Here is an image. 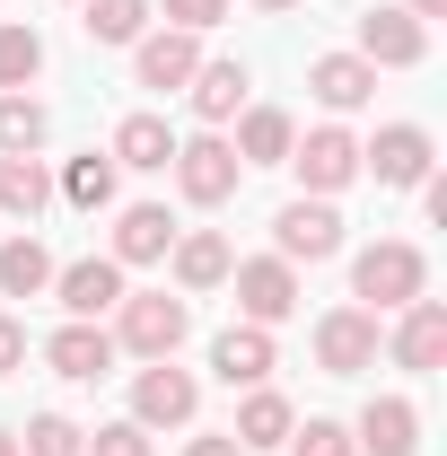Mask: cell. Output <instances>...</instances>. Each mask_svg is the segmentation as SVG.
Returning a JSON list of instances; mask_svg holds the SVG:
<instances>
[{
  "label": "cell",
  "mask_w": 447,
  "mask_h": 456,
  "mask_svg": "<svg viewBox=\"0 0 447 456\" xmlns=\"http://www.w3.org/2000/svg\"><path fill=\"white\" fill-rule=\"evenodd\" d=\"M184 334H193V307L167 298V289H123V298H114V351H132V360H175Z\"/></svg>",
  "instance_id": "6da1fadb"
},
{
  "label": "cell",
  "mask_w": 447,
  "mask_h": 456,
  "mask_svg": "<svg viewBox=\"0 0 447 456\" xmlns=\"http://www.w3.org/2000/svg\"><path fill=\"white\" fill-rule=\"evenodd\" d=\"M351 289H360V307H369V316H394V307L430 298V264H421V246H403V237H378V246L351 264Z\"/></svg>",
  "instance_id": "7a4b0ae2"
},
{
  "label": "cell",
  "mask_w": 447,
  "mask_h": 456,
  "mask_svg": "<svg viewBox=\"0 0 447 456\" xmlns=\"http://www.w3.org/2000/svg\"><path fill=\"white\" fill-rule=\"evenodd\" d=\"M167 167H175V184H184V202H193V211H220L228 193H237V175H246V167H237V150H228L220 132H193V141H175Z\"/></svg>",
  "instance_id": "3957f363"
},
{
  "label": "cell",
  "mask_w": 447,
  "mask_h": 456,
  "mask_svg": "<svg viewBox=\"0 0 447 456\" xmlns=\"http://www.w3.org/2000/svg\"><path fill=\"white\" fill-rule=\"evenodd\" d=\"M202 412V387H193V369H175V360H150L141 378H132V421L141 430H184Z\"/></svg>",
  "instance_id": "277c9868"
},
{
  "label": "cell",
  "mask_w": 447,
  "mask_h": 456,
  "mask_svg": "<svg viewBox=\"0 0 447 456\" xmlns=\"http://www.w3.org/2000/svg\"><path fill=\"white\" fill-rule=\"evenodd\" d=\"M289 167H298V184H307L316 202H334L342 184L360 175V141H351L342 123H316L307 141H289Z\"/></svg>",
  "instance_id": "5b68a950"
},
{
  "label": "cell",
  "mask_w": 447,
  "mask_h": 456,
  "mask_svg": "<svg viewBox=\"0 0 447 456\" xmlns=\"http://www.w3.org/2000/svg\"><path fill=\"white\" fill-rule=\"evenodd\" d=\"M228 281H237V307H246V325H264V334H272L280 316H298V264H280V255L228 264Z\"/></svg>",
  "instance_id": "8992f818"
},
{
  "label": "cell",
  "mask_w": 447,
  "mask_h": 456,
  "mask_svg": "<svg viewBox=\"0 0 447 456\" xmlns=\"http://www.w3.org/2000/svg\"><path fill=\"white\" fill-rule=\"evenodd\" d=\"M272 246H280V264H325V255H342V211L316 202V193H298L272 220Z\"/></svg>",
  "instance_id": "52a82bcc"
},
{
  "label": "cell",
  "mask_w": 447,
  "mask_h": 456,
  "mask_svg": "<svg viewBox=\"0 0 447 456\" xmlns=\"http://www.w3.org/2000/svg\"><path fill=\"white\" fill-rule=\"evenodd\" d=\"M430 159H439V150H430V132H421V123H386V132L360 150V167L378 175L386 193H412V184L430 175Z\"/></svg>",
  "instance_id": "ba28073f"
},
{
  "label": "cell",
  "mask_w": 447,
  "mask_h": 456,
  "mask_svg": "<svg viewBox=\"0 0 447 456\" xmlns=\"http://www.w3.org/2000/svg\"><path fill=\"white\" fill-rule=\"evenodd\" d=\"M316 360H325V378H360V369H378V316H369V307H334V316H316Z\"/></svg>",
  "instance_id": "9c48e42d"
},
{
  "label": "cell",
  "mask_w": 447,
  "mask_h": 456,
  "mask_svg": "<svg viewBox=\"0 0 447 456\" xmlns=\"http://www.w3.org/2000/svg\"><path fill=\"white\" fill-rule=\"evenodd\" d=\"M421 53H430V27H421L412 9H369V18H360V61H369V70H412Z\"/></svg>",
  "instance_id": "30bf717a"
},
{
  "label": "cell",
  "mask_w": 447,
  "mask_h": 456,
  "mask_svg": "<svg viewBox=\"0 0 447 456\" xmlns=\"http://www.w3.org/2000/svg\"><path fill=\"white\" fill-rule=\"evenodd\" d=\"M53 298H61V316H106L114 298H123V264L114 255H79V264H53Z\"/></svg>",
  "instance_id": "8fae6325"
},
{
  "label": "cell",
  "mask_w": 447,
  "mask_h": 456,
  "mask_svg": "<svg viewBox=\"0 0 447 456\" xmlns=\"http://www.w3.org/2000/svg\"><path fill=\"white\" fill-rule=\"evenodd\" d=\"M132 70H141V88L175 97V88L202 70V36H184V27H158V36H141V45H132Z\"/></svg>",
  "instance_id": "7c38bea8"
},
{
  "label": "cell",
  "mask_w": 447,
  "mask_h": 456,
  "mask_svg": "<svg viewBox=\"0 0 447 456\" xmlns=\"http://www.w3.org/2000/svg\"><path fill=\"white\" fill-rule=\"evenodd\" d=\"M45 360H53V378H70V387H97V378H114V334L88 325V316H70V325L45 342Z\"/></svg>",
  "instance_id": "4fadbf2b"
},
{
  "label": "cell",
  "mask_w": 447,
  "mask_h": 456,
  "mask_svg": "<svg viewBox=\"0 0 447 456\" xmlns=\"http://www.w3.org/2000/svg\"><path fill=\"white\" fill-rule=\"evenodd\" d=\"M167 264H175V289H184V298H202V289H220V281H228V264H237V255H228L220 228H175Z\"/></svg>",
  "instance_id": "5bb4252c"
},
{
  "label": "cell",
  "mask_w": 447,
  "mask_h": 456,
  "mask_svg": "<svg viewBox=\"0 0 447 456\" xmlns=\"http://www.w3.org/2000/svg\"><path fill=\"white\" fill-rule=\"evenodd\" d=\"M351 448H360V456H412V448H421V412H412L403 395H369Z\"/></svg>",
  "instance_id": "9a60e30c"
},
{
  "label": "cell",
  "mask_w": 447,
  "mask_h": 456,
  "mask_svg": "<svg viewBox=\"0 0 447 456\" xmlns=\"http://www.w3.org/2000/svg\"><path fill=\"white\" fill-rule=\"evenodd\" d=\"M394 316H403V325H394V360L430 378L447 360V298H412V307H394Z\"/></svg>",
  "instance_id": "2e32d148"
},
{
  "label": "cell",
  "mask_w": 447,
  "mask_h": 456,
  "mask_svg": "<svg viewBox=\"0 0 447 456\" xmlns=\"http://www.w3.org/2000/svg\"><path fill=\"white\" fill-rule=\"evenodd\" d=\"M167 246H175L167 202H132V211H114V264H167Z\"/></svg>",
  "instance_id": "e0dca14e"
},
{
  "label": "cell",
  "mask_w": 447,
  "mask_h": 456,
  "mask_svg": "<svg viewBox=\"0 0 447 456\" xmlns=\"http://www.w3.org/2000/svg\"><path fill=\"white\" fill-rule=\"evenodd\" d=\"M211 369H220V387H264L272 378V334L264 325H228L211 342Z\"/></svg>",
  "instance_id": "ac0fdd59"
},
{
  "label": "cell",
  "mask_w": 447,
  "mask_h": 456,
  "mask_svg": "<svg viewBox=\"0 0 447 456\" xmlns=\"http://www.w3.org/2000/svg\"><path fill=\"white\" fill-rule=\"evenodd\" d=\"M289 430H298V412H289V395H272V387H246V403H237V448H289Z\"/></svg>",
  "instance_id": "d6986e66"
},
{
  "label": "cell",
  "mask_w": 447,
  "mask_h": 456,
  "mask_svg": "<svg viewBox=\"0 0 447 456\" xmlns=\"http://www.w3.org/2000/svg\"><path fill=\"white\" fill-rule=\"evenodd\" d=\"M307 88H316V106L351 114V106H369V97H378V70H369L360 53H325V61H307Z\"/></svg>",
  "instance_id": "ffe728a7"
},
{
  "label": "cell",
  "mask_w": 447,
  "mask_h": 456,
  "mask_svg": "<svg viewBox=\"0 0 447 456\" xmlns=\"http://www.w3.org/2000/svg\"><path fill=\"white\" fill-rule=\"evenodd\" d=\"M114 167H141V175H158L175 159V132H167V114H123L114 123V150H106Z\"/></svg>",
  "instance_id": "44dd1931"
},
{
  "label": "cell",
  "mask_w": 447,
  "mask_h": 456,
  "mask_svg": "<svg viewBox=\"0 0 447 456\" xmlns=\"http://www.w3.org/2000/svg\"><path fill=\"white\" fill-rule=\"evenodd\" d=\"M289 141H298V123H289L280 106H246V123H237V141H228V150H237V167H280V159H289Z\"/></svg>",
  "instance_id": "7402d4cb"
},
{
  "label": "cell",
  "mask_w": 447,
  "mask_h": 456,
  "mask_svg": "<svg viewBox=\"0 0 447 456\" xmlns=\"http://www.w3.org/2000/svg\"><path fill=\"white\" fill-rule=\"evenodd\" d=\"M246 88H255V79H246V61H202V70L184 79V97H193L202 123H228V114L246 106Z\"/></svg>",
  "instance_id": "603a6c76"
},
{
  "label": "cell",
  "mask_w": 447,
  "mask_h": 456,
  "mask_svg": "<svg viewBox=\"0 0 447 456\" xmlns=\"http://www.w3.org/2000/svg\"><path fill=\"white\" fill-rule=\"evenodd\" d=\"M45 289H53L45 237H9V246H0V298H45Z\"/></svg>",
  "instance_id": "cb8c5ba5"
},
{
  "label": "cell",
  "mask_w": 447,
  "mask_h": 456,
  "mask_svg": "<svg viewBox=\"0 0 447 456\" xmlns=\"http://www.w3.org/2000/svg\"><path fill=\"white\" fill-rule=\"evenodd\" d=\"M45 132H53V114L36 106L27 88H9V97H0V159H36V150H45Z\"/></svg>",
  "instance_id": "d4e9b609"
},
{
  "label": "cell",
  "mask_w": 447,
  "mask_h": 456,
  "mask_svg": "<svg viewBox=\"0 0 447 456\" xmlns=\"http://www.w3.org/2000/svg\"><path fill=\"white\" fill-rule=\"evenodd\" d=\"M53 202V175H45V159H0V211L9 220H36Z\"/></svg>",
  "instance_id": "484cf974"
},
{
  "label": "cell",
  "mask_w": 447,
  "mask_h": 456,
  "mask_svg": "<svg viewBox=\"0 0 447 456\" xmlns=\"http://www.w3.org/2000/svg\"><path fill=\"white\" fill-rule=\"evenodd\" d=\"M79 9H88L79 18L88 45H141L150 36V0H79Z\"/></svg>",
  "instance_id": "4316f807"
},
{
  "label": "cell",
  "mask_w": 447,
  "mask_h": 456,
  "mask_svg": "<svg viewBox=\"0 0 447 456\" xmlns=\"http://www.w3.org/2000/svg\"><path fill=\"white\" fill-rule=\"evenodd\" d=\"M114 175H123V167H114L106 150H88V159H70V167H61L53 193H61V202H79V211H106V202H114Z\"/></svg>",
  "instance_id": "83f0119b"
},
{
  "label": "cell",
  "mask_w": 447,
  "mask_h": 456,
  "mask_svg": "<svg viewBox=\"0 0 447 456\" xmlns=\"http://www.w3.org/2000/svg\"><path fill=\"white\" fill-rule=\"evenodd\" d=\"M36 70H45V36H36V27H0V97L27 88Z\"/></svg>",
  "instance_id": "f1b7e54d"
},
{
  "label": "cell",
  "mask_w": 447,
  "mask_h": 456,
  "mask_svg": "<svg viewBox=\"0 0 447 456\" xmlns=\"http://www.w3.org/2000/svg\"><path fill=\"white\" fill-rule=\"evenodd\" d=\"M88 448V430H79V421H61V412H36V421H27V448L18 456H79Z\"/></svg>",
  "instance_id": "f546056e"
},
{
  "label": "cell",
  "mask_w": 447,
  "mask_h": 456,
  "mask_svg": "<svg viewBox=\"0 0 447 456\" xmlns=\"http://www.w3.org/2000/svg\"><path fill=\"white\" fill-rule=\"evenodd\" d=\"M289 456H360V448H351L342 421H298V430H289Z\"/></svg>",
  "instance_id": "4dcf8cb0"
},
{
  "label": "cell",
  "mask_w": 447,
  "mask_h": 456,
  "mask_svg": "<svg viewBox=\"0 0 447 456\" xmlns=\"http://www.w3.org/2000/svg\"><path fill=\"white\" fill-rule=\"evenodd\" d=\"M79 456H150V430H141V421H106V430H88Z\"/></svg>",
  "instance_id": "1f68e13d"
},
{
  "label": "cell",
  "mask_w": 447,
  "mask_h": 456,
  "mask_svg": "<svg viewBox=\"0 0 447 456\" xmlns=\"http://www.w3.org/2000/svg\"><path fill=\"white\" fill-rule=\"evenodd\" d=\"M167 18L184 27V36H211V27L228 18V0H167Z\"/></svg>",
  "instance_id": "d6a6232c"
},
{
  "label": "cell",
  "mask_w": 447,
  "mask_h": 456,
  "mask_svg": "<svg viewBox=\"0 0 447 456\" xmlns=\"http://www.w3.org/2000/svg\"><path fill=\"white\" fill-rule=\"evenodd\" d=\"M18 369H27V325L0 316V378H18Z\"/></svg>",
  "instance_id": "836d02e7"
},
{
  "label": "cell",
  "mask_w": 447,
  "mask_h": 456,
  "mask_svg": "<svg viewBox=\"0 0 447 456\" xmlns=\"http://www.w3.org/2000/svg\"><path fill=\"white\" fill-rule=\"evenodd\" d=\"M184 456H246V448H237L228 430H202V439H193V448H184Z\"/></svg>",
  "instance_id": "e575fe53"
},
{
  "label": "cell",
  "mask_w": 447,
  "mask_h": 456,
  "mask_svg": "<svg viewBox=\"0 0 447 456\" xmlns=\"http://www.w3.org/2000/svg\"><path fill=\"white\" fill-rule=\"evenodd\" d=\"M403 9H412L421 27H430V18H447V0H403Z\"/></svg>",
  "instance_id": "d590c367"
},
{
  "label": "cell",
  "mask_w": 447,
  "mask_h": 456,
  "mask_svg": "<svg viewBox=\"0 0 447 456\" xmlns=\"http://www.w3.org/2000/svg\"><path fill=\"white\" fill-rule=\"evenodd\" d=\"M255 9H298V0H255Z\"/></svg>",
  "instance_id": "8d00e7d4"
},
{
  "label": "cell",
  "mask_w": 447,
  "mask_h": 456,
  "mask_svg": "<svg viewBox=\"0 0 447 456\" xmlns=\"http://www.w3.org/2000/svg\"><path fill=\"white\" fill-rule=\"evenodd\" d=\"M0 456H18V439H9V430H0Z\"/></svg>",
  "instance_id": "74e56055"
}]
</instances>
